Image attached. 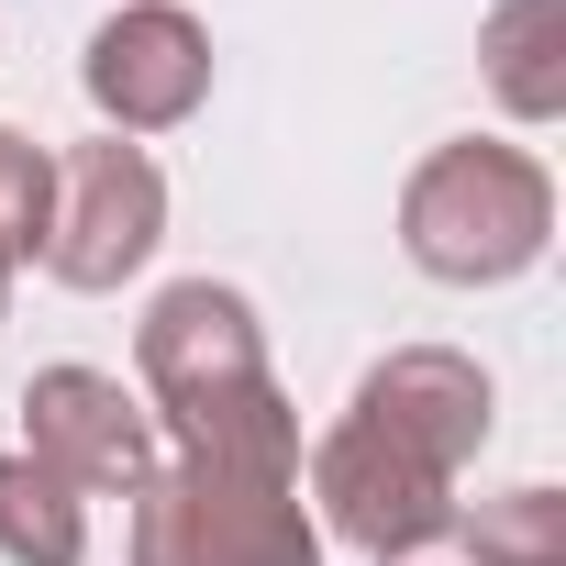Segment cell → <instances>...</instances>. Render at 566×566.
<instances>
[{
    "label": "cell",
    "mask_w": 566,
    "mask_h": 566,
    "mask_svg": "<svg viewBox=\"0 0 566 566\" xmlns=\"http://www.w3.org/2000/svg\"><path fill=\"white\" fill-rule=\"evenodd\" d=\"M134 367H145V422L178 433V455L301 478V411H290V389L266 367V334H255L244 290H222V277L156 290L145 334H134Z\"/></svg>",
    "instance_id": "obj_1"
},
{
    "label": "cell",
    "mask_w": 566,
    "mask_h": 566,
    "mask_svg": "<svg viewBox=\"0 0 566 566\" xmlns=\"http://www.w3.org/2000/svg\"><path fill=\"white\" fill-rule=\"evenodd\" d=\"M400 244L444 290H500V277H522L555 244V178L522 145H489V134L433 145L400 189Z\"/></svg>",
    "instance_id": "obj_2"
},
{
    "label": "cell",
    "mask_w": 566,
    "mask_h": 566,
    "mask_svg": "<svg viewBox=\"0 0 566 566\" xmlns=\"http://www.w3.org/2000/svg\"><path fill=\"white\" fill-rule=\"evenodd\" d=\"M134 566H323V522L301 478L178 455L134 489Z\"/></svg>",
    "instance_id": "obj_3"
},
{
    "label": "cell",
    "mask_w": 566,
    "mask_h": 566,
    "mask_svg": "<svg viewBox=\"0 0 566 566\" xmlns=\"http://www.w3.org/2000/svg\"><path fill=\"white\" fill-rule=\"evenodd\" d=\"M167 244V178L145 145L101 134V145H67L56 167V211H45V266L67 290H123V277Z\"/></svg>",
    "instance_id": "obj_4"
},
{
    "label": "cell",
    "mask_w": 566,
    "mask_h": 566,
    "mask_svg": "<svg viewBox=\"0 0 566 566\" xmlns=\"http://www.w3.org/2000/svg\"><path fill=\"white\" fill-rule=\"evenodd\" d=\"M312 522H323L334 544H356V555H400V544L455 533V478L345 411V422L312 444Z\"/></svg>",
    "instance_id": "obj_5"
},
{
    "label": "cell",
    "mask_w": 566,
    "mask_h": 566,
    "mask_svg": "<svg viewBox=\"0 0 566 566\" xmlns=\"http://www.w3.org/2000/svg\"><path fill=\"white\" fill-rule=\"evenodd\" d=\"M78 78H90L101 123L134 145V134H167V123H189L211 101V34L178 12V0H123V12L90 34Z\"/></svg>",
    "instance_id": "obj_6"
},
{
    "label": "cell",
    "mask_w": 566,
    "mask_h": 566,
    "mask_svg": "<svg viewBox=\"0 0 566 566\" xmlns=\"http://www.w3.org/2000/svg\"><path fill=\"white\" fill-rule=\"evenodd\" d=\"M23 455H34L45 478H67L78 500H90V489H145V478H156V422H145V400H134L123 378H101V367H45V378L23 389Z\"/></svg>",
    "instance_id": "obj_7"
},
{
    "label": "cell",
    "mask_w": 566,
    "mask_h": 566,
    "mask_svg": "<svg viewBox=\"0 0 566 566\" xmlns=\"http://www.w3.org/2000/svg\"><path fill=\"white\" fill-rule=\"evenodd\" d=\"M356 422H378L389 444H411V455H433L444 478L489 444V378H478V356H455V345H400V356H378L367 378H356Z\"/></svg>",
    "instance_id": "obj_8"
},
{
    "label": "cell",
    "mask_w": 566,
    "mask_h": 566,
    "mask_svg": "<svg viewBox=\"0 0 566 566\" xmlns=\"http://www.w3.org/2000/svg\"><path fill=\"white\" fill-rule=\"evenodd\" d=\"M478 67L511 123H555L566 112V0H500L478 34Z\"/></svg>",
    "instance_id": "obj_9"
},
{
    "label": "cell",
    "mask_w": 566,
    "mask_h": 566,
    "mask_svg": "<svg viewBox=\"0 0 566 566\" xmlns=\"http://www.w3.org/2000/svg\"><path fill=\"white\" fill-rule=\"evenodd\" d=\"M0 555L12 566H90V511L34 455H0Z\"/></svg>",
    "instance_id": "obj_10"
},
{
    "label": "cell",
    "mask_w": 566,
    "mask_h": 566,
    "mask_svg": "<svg viewBox=\"0 0 566 566\" xmlns=\"http://www.w3.org/2000/svg\"><path fill=\"white\" fill-rule=\"evenodd\" d=\"M467 555H478V566H566V500H555V489L478 500V522H467Z\"/></svg>",
    "instance_id": "obj_11"
},
{
    "label": "cell",
    "mask_w": 566,
    "mask_h": 566,
    "mask_svg": "<svg viewBox=\"0 0 566 566\" xmlns=\"http://www.w3.org/2000/svg\"><path fill=\"white\" fill-rule=\"evenodd\" d=\"M45 211H56V156L0 123V266L45 255Z\"/></svg>",
    "instance_id": "obj_12"
},
{
    "label": "cell",
    "mask_w": 566,
    "mask_h": 566,
    "mask_svg": "<svg viewBox=\"0 0 566 566\" xmlns=\"http://www.w3.org/2000/svg\"><path fill=\"white\" fill-rule=\"evenodd\" d=\"M378 566H478V555H467V533H433V544H400V555H378Z\"/></svg>",
    "instance_id": "obj_13"
},
{
    "label": "cell",
    "mask_w": 566,
    "mask_h": 566,
    "mask_svg": "<svg viewBox=\"0 0 566 566\" xmlns=\"http://www.w3.org/2000/svg\"><path fill=\"white\" fill-rule=\"evenodd\" d=\"M0 312H12V266H0Z\"/></svg>",
    "instance_id": "obj_14"
}]
</instances>
